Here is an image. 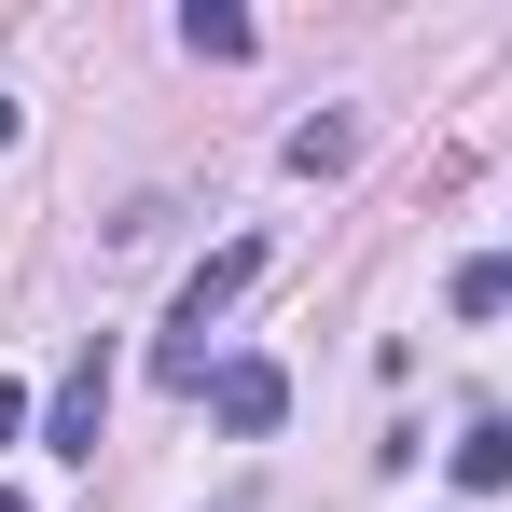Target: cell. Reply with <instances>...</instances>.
Segmentation results:
<instances>
[{"instance_id": "cell-1", "label": "cell", "mask_w": 512, "mask_h": 512, "mask_svg": "<svg viewBox=\"0 0 512 512\" xmlns=\"http://www.w3.org/2000/svg\"><path fill=\"white\" fill-rule=\"evenodd\" d=\"M250 277H263V236H236V250H208V263H194V277H180V319H167V360H153L167 388H208V319H222V305H236Z\"/></svg>"}, {"instance_id": "cell-2", "label": "cell", "mask_w": 512, "mask_h": 512, "mask_svg": "<svg viewBox=\"0 0 512 512\" xmlns=\"http://www.w3.org/2000/svg\"><path fill=\"white\" fill-rule=\"evenodd\" d=\"M97 429H111V346H84L70 388L42 402V443H56V457H97Z\"/></svg>"}, {"instance_id": "cell-3", "label": "cell", "mask_w": 512, "mask_h": 512, "mask_svg": "<svg viewBox=\"0 0 512 512\" xmlns=\"http://www.w3.org/2000/svg\"><path fill=\"white\" fill-rule=\"evenodd\" d=\"M208 416L222 429H277L291 416V374H277V360H222V374H208Z\"/></svg>"}, {"instance_id": "cell-4", "label": "cell", "mask_w": 512, "mask_h": 512, "mask_svg": "<svg viewBox=\"0 0 512 512\" xmlns=\"http://www.w3.org/2000/svg\"><path fill=\"white\" fill-rule=\"evenodd\" d=\"M457 485H471V499H499V485H512V429H499V416L457 429Z\"/></svg>"}, {"instance_id": "cell-5", "label": "cell", "mask_w": 512, "mask_h": 512, "mask_svg": "<svg viewBox=\"0 0 512 512\" xmlns=\"http://www.w3.org/2000/svg\"><path fill=\"white\" fill-rule=\"evenodd\" d=\"M180 42H194V56H222V70H236V56H250V14H236V0H194V14H180Z\"/></svg>"}, {"instance_id": "cell-6", "label": "cell", "mask_w": 512, "mask_h": 512, "mask_svg": "<svg viewBox=\"0 0 512 512\" xmlns=\"http://www.w3.org/2000/svg\"><path fill=\"white\" fill-rule=\"evenodd\" d=\"M346 153H360V125H346V111H319V125H291V167H305V180H333Z\"/></svg>"}, {"instance_id": "cell-7", "label": "cell", "mask_w": 512, "mask_h": 512, "mask_svg": "<svg viewBox=\"0 0 512 512\" xmlns=\"http://www.w3.org/2000/svg\"><path fill=\"white\" fill-rule=\"evenodd\" d=\"M14 429H28V388H14V374H0V443H14Z\"/></svg>"}, {"instance_id": "cell-8", "label": "cell", "mask_w": 512, "mask_h": 512, "mask_svg": "<svg viewBox=\"0 0 512 512\" xmlns=\"http://www.w3.org/2000/svg\"><path fill=\"white\" fill-rule=\"evenodd\" d=\"M14 125H28V111H14V97H0V153H14Z\"/></svg>"}, {"instance_id": "cell-9", "label": "cell", "mask_w": 512, "mask_h": 512, "mask_svg": "<svg viewBox=\"0 0 512 512\" xmlns=\"http://www.w3.org/2000/svg\"><path fill=\"white\" fill-rule=\"evenodd\" d=\"M0 512H28V499H14V485H0Z\"/></svg>"}, {"instance_id": "cell-10", "label": "cell", "mask_w": 512, "mask_h": 512, "mask_svg": "<svg viewBox=\"0 0 512 512\" xmlns=\"http://www.w3.org/2000/svg\"><path fill=\"white\" fill-rule=\"evenodd\" d=\"M222 512H250V499H222Z\"/></svg>"}, {"instance_id": "cell-11", "label": "cell", "mask_w": 512, "mask_h": 512, "mask_svg": "<svg viewBox=\"0 0 512 512\" xmlns=\"http://www.w3.org/2000/svg\"><path fill=\"white\" fill-rule=\"evenodd\" d=\"M499 277H512V263H499Z\"/></svg>"}]
</instances>
